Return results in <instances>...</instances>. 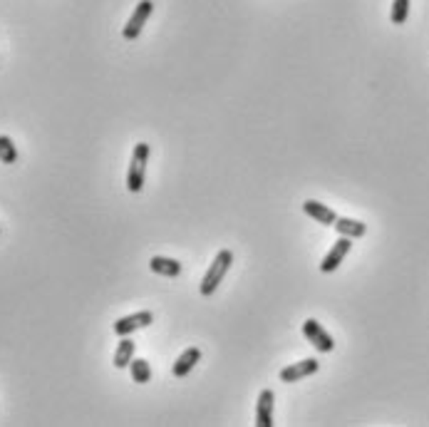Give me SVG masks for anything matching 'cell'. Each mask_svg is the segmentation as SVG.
Segmentation results:
<instances>
[{"label":"cell","mask_w":429,"mask_h":427,"mask_svg":"<svg viewBox=\"0 0 429 427\" xmlns=\"http://www.w3.org/2000/svg\"><path fill=\"white\" fill-rule=\"evenodd\" d=\"M335 231L340 236H348V239H363L365 234H367V224H363V221L358 219H348V216H337L335 219Z\"/></svg>","instance_id":"10"},{"label":"cell","mask_w":429,"mask_h":427,"mask_svg":"<svg viewBox=\"0 0 429 427\" xmlns=\"http://www.w3.org/2000/svg\"><path fill=\"white\" fill-rule=\"evenodd\" d=\"M152 147L147 142L134 144V152H132V162H129V172H127V189L132 194H139L144 189V174H147V162Z\"/></svg>","instance_id":"2"},{"label":"cell","mask_w":429,"mask_h":427,"mask_svg":"<svg viewBox=\"0 0 429 427\" xmlns=\"http://www.w3.org/2000/svg\"><path fill=\"white\" fill-rule=\"evenodd\" d=\"M303 211L308 214L310 219H316L318 224H323V226H332V224H335V219H337V214L332 211L330 206L316 202V199H308V202H303Z\"/></svg>","instance_id":"9"},{"label":"cell","mask_w":429,"mask_h":427,"mask_svg":"<svg viewBox=\"0 0 429 427\" xmlns=\"http://www.w3.org/2000/svg\"><path fill=\"white\" fill-rule=\"evenodd\" d=\"M152 321H154V313L152 311H139V313H132V316L120 318V321H117L112 328H114V333L120 335V338H125V335H132L134 330L152 326Z\"/></svg>","instance_id":"5"},{"label":"cell","mask_w":429,"mask_h":427,"mask_svg":"<svg viewBox=\"0 0 429 427\" xmlns=\"http://www.w3.org/2000/svg\"><path fill=\"white\" fill-rule=\"evenodd\" d=\"M273 405H276V395L273 390H263L255 402V425L258 427H273Z\"/></svg>","instance_id":"8"},{"label":"cell","mask_w":429,"mask_h":427,"mask_svg":"<svg viewBox=\"0 0 429 427\" xmlns=\"http://www.w3.org/2000/svg\"><path fill=\"white\" fill-rule=\"evenodd\" d=\"M134 351H136V343L129 335H125V338L120 340V345H117V351H114V368H117V370L129 368V363L134 360Z\"/></svg>","instance_id":"13"},{"label":"cell","mask_w":429,"mask_h":427,"mask_svg":"<svg viewBox=\"0 0 429 427\" xmlns=\"http://www.w3.org/2000/svg\"><path fill=\"white\" fill-rule=\"evenodd\" d=\"M0 162H3V164H15L17 162L15 144H13V139L6 137V134H0Z\"/></svg>","instance_id":"15"},{"label":"cell","mask_w":429,"mask_h":427,"mask_svg":"<svg viewBox=\"0 0 429 427\" xmlns=\"http://www.w3.org/2000/svg\"><path fill=\"white\" fill-rule=\"evenodd\" d=\"M202 360V351L199 348H186L184 353H181L179 358H176V363H174V375L176 378H186L191 370L196 368V363Z\"/></svg>","instance_id":"12"},{"label":"cell","mask_w":429,"mask_h":427,"mask_svg":"<svg viewBox=\"0 0 429 427\" xmlns=\"http://www.w3.org/2000/svg\"><path fill=\"white\" fill-rule=\"evenodd\" d=\"M303 335L308 338V343L313 345L316 351H321V353H332V351H335V340H332V335L328 333L321 323H318L316 318H308V321L303 323Z\"/></svg>","instance_id":"3"},{"label":"cell","mask_w":429,"mask_h":427,"mask_svg":"<svg viewBox=\"0 0 429 427\" xmlns=\"http://www.w3.org/2000/svg\"><path fill=\"white\" fill-rule=\"evenodd\" d=\"M321 370V363L316 358H303L300 363H293V365H286L281 370V383H298V380L308 378L313 372Z\"/></svg>","instance_id":"6"},{"label":"cell","mask_w":429,"mask_h":427,"mask_svg":"<svg viewBox=\"0 0 429 427\" xmlns=\"http://www.w3.org/2000/svg\"><path fill=\"white\" fill-rule=\"evenodd\" d=\"M350 248H353V239H348V236H340V239L335 241V246H332L330 251H328V256L323 258V263H321L323 274H332V271L340 269L342 258L348 256Z\"/></svg>","instance_id":"7"},{"label":"cell","mask_w":429,"mask_h":427,"mask_svg":"<svg viewBox=\"0 0 429 427\" xmlns=\"http://www.w3.org/2000/svg\"><path fill=\"white\" fill-rule=\"evenodd\" d=\"M231 263H234V251L223 248V251L216 253V258L211 261V266H209L206 276H204V281H202V288H199L204 298H209V296L216 293V288L221 286L223 276H226L228 269H231Z\"/></svg>","instance_id":"1"},{"label":"cell","mask_w":429,"mask_h":427,"mask_svg":"<svg viewBox=\"0 0 429 427\" xmlns=\"http://www.w3.org/2000/svg\"><path fill=\"white\" fill-rule=\"evenodd\" d=\"M154 10V3L152 0H139L134 8V13H132V18L127 20L125 30H122V35H125V40H136L141 35V30H144V22L149 20V15H152Z\"/></svg>","instance_id":"4"},{"label":"cell","mask_w":429,"mask_h":427,"mask_svg":"<svg viewBox=\"0 0 429 427\" xmlns=\"http://www.w3.org/2000/svg\"><path fill=\"white\" fill-rule=\"evenodd\" d=\"M407 15H409V0H395V3H392V13H390L392 25H405V22H407Z\"/></svg>","instance_id":"16"},{"label":"cell","mask_w":429,"mask_h":427,"mask_svg":"<svg viewBox=\"0 0 429 427\" xmlns=\"http://www.w3.org/2000/svg\"><path fill=\"white\" fill-rule=\"evenodd\" d=\"M129 372H132V380L139 385L152 380V365H149V360H144V358H134V360L129 363Z\"/></svg>","instance_id":"14"},{"label":"cell","mask_w":429,"mask_h":427,"mask_svg":"<svg viewBox=\"0 0 429 427\" xmlns=\"http://www.w3.org/2000/svg\"><path fill=\"white\" fill-rule=\"evenodd\" d=\"M149 269L157 276H164V279H176L181 274V263L167 256H152L149 258Z\"/></svg>","instance_id":"11"}]
</instances>
